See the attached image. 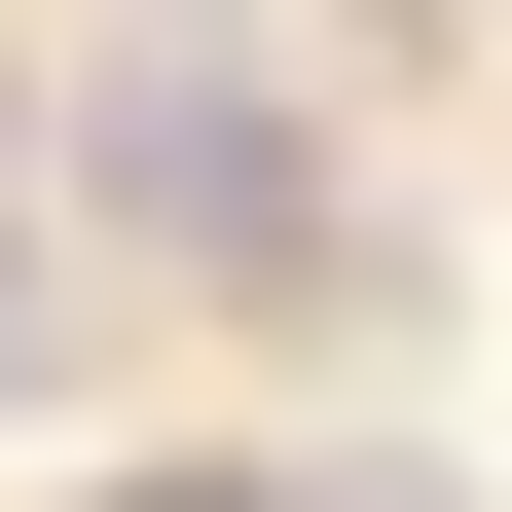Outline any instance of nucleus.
I'll use <instances>...</instances> for the list:
<instances>
[{
  "label": "nucleus",
  "mask_w": 512,
  "mask_h": 512,
  "mask_svg": "<svg viewBox=\"0 0 512 512\" xmlns=\"http://www.w3.org/2000/svg\"><path fill=\"white\" fill-rule=\"evenodd\" d=\"M74 183H110V220H183V256H293V147H256L220 74H110V110H74Z\"/></svg>",
  "instance_id": "nucleus-1"
},
{
  "label": "nucleus",
  "mask_w": 512,
  "mask_h": 512,
  "mask_svg": "<svg viewBox=\"0 0 512 512\" xmlns=\"http://www.w3.org/2000/svg\"><path fill=\"white\" fill-rule=\"evenodd\" d=\"M110 512H293V476H110Z\"/></svg>",
  "instance_id": "nucleus-2"
},
{
  "label": "nucleus",
  "mask_w": 512,
  "mask_h": 512,
  "mask_svg": "<svg viewBox=\"0 0 512 512\" xmlns=\"http://www.w3.org/2000/svg\"><path fill=\"white\" fill-rule=\"evenodd\" d=\"M0 366H37V256H0Z\"/></svg>",
  "instance_id": "nucleus-3"
}]
</instances>
